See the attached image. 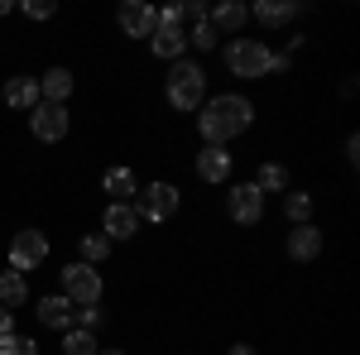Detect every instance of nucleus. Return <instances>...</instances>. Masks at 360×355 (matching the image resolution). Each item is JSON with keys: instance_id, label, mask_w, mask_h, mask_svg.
<instances>
[{"instance_id": "obj_1", "label": "nucleus", "mask_w": 360, "mask_h": 355, "mask_svg": "<svg viewBox=\"0 0 360 355\" xmlns=\"http://www.w3.org/2000/svg\"><path fill=\"white\" fill-rule=\"evenodd\" d=\"M202 115H197V130H202V139L207 144H217V149H226V139L245 135L250 120H255V106H250L245 96H217V101H202Z\"/></svg>"}, {"instance_id": "obj_2", "label": "nucleus", "mask_w": 360, "mask_h": 355, "mask_svg": "<svg viewBox=\"0 0 360 355\" xmlns=\"http://www.w3.org/2000/svg\"><path fill=\"white\" fill-rule=\"evenodd\" d=\"M226 67H231L236 77L255 82V77H264V72H283V67H288V58L269 53L259 39H231V44H226Z\"/></svg>"}, {"instance_id": "obj_3", "label": "nucleus", "mask_w": 360, "mask_h": 355, "mask_svg": "<svg viewBox=\"0 0 360 355\" xmlns=\"http://www.w3.org/2000/svg\"><path fill=\"white\" fill-rule=\"evenodd\" d=\"M202 91H207V72L197 63H188V58H178L173 72H168V101L178 110H197L202 106Z\"/></svg>"}, {"instance_id": "obj_4", "label": "nucleus", "mask_w": 360, "mask_h": 355, "mask_svg": "<svg viewBox=\"0 0 360 355\" xmlns=\"http://www.w3.org/2000/svg\"><path fill=\"white\" fill-rule=\"evenodd\" d=\"M63 298L72 307H96L101 302V269L91 264H68L63 269Z\"/></svg>"}, {"instance_id": "obj_5", "label": "nucleus", "mask_w": 360, "mask_h": 355, "mask_svg": "<svg viewBox=\"0 0 360 355\" xmlns=\"http://www.w3.org/2000/svg\"><path fill=\"white\" fill-rule=\"evenodd\" d=\"M49 259V235L44 231H20L15 240H10V269L25 273V269H39Z\"/></svg>"}, {"instance_id": "obj_6", "label": "nucleus", "mask_w": 360, "mask_h": 355, "mask_svg": "<svg viewBox=\"0 0 360 355\" xmlns=\"http://www.w3.org/2000/svg\"><path fill=\"white\" fill-rule=\"evenodd\" d=\"M226 212H231V221H240V226H255V221L264 217V192L255 188V183L231 188V197H226Z\"/></svg>"}, {"instance_id": "obj_7", "label": "nucleus", "mask_w": 360, "mask_h": 355, "mask_svg": "<svg viewBox=\"0 0 360 355\" xmlns=\"http://www.w3.org/2000/svg\"><path fill=\"white\" fill-rule=\"evenodd\" d=\"M29 125H34V135L39 139H63L68 135V106H53V101H39V106L29 110Z\"/></svg>"}, {"instance_id": "obj_8", "label": "nucleus", "mask_w": 360, "mask_h": 355, "mask_svg": "<svg viewBox=\"0 0 360 355\" xmlns=\"http://www.w3.org/2000/svg\"><path fill=\"white\" fill-rule=\"evenodd\" d=\"M178 212V188L173 183H149L144 188V202H139V217L144 221H168Z\"/></svg>"}, {"instance_id": "obj_9", "label": "nucleus", "mask_w": 360, "mask_h": 355, "mask_svg": "<svg viewBox=\"0 0 360 355\" xmlns=\"http://www.w3.org/2000/svg\"><path fill=\"white\" fill-rule=\"evenodd\" d=\"M154 25H159V10H154V5H144V0H125V5H120V29H125L130 39H149Z\"/></svg>"}, {"instance_id": "obj_10", "label": "nucleus", "mask_w": 360, "mask_h": 355, "mask_svg": "<svg viewBox=\"0 0 360 355\" xmlns=\"http://www.w3.org/2000/svg\"><path fill=\"white\" fill-rule=\"evenodd\" d=\"M101 226H106V240H130V235H139V212L125 202H111Z\"/></svg>"}, {"instance_id": "obj_11", "label": "nucleus", "mask_w": 360, "mask_h": 355, "mask_svg": "<svg viewBox=\"0 0 360 355\" xmlns=\"http://www.w3.org/2000/svg\"><path fill=\"white\" fill-rule=\"evenodd\" d=\"M197 178H202V183H226V178H231V154L217 149V144H207V149L197 154Z\"/></svg>"}, {"instance_id": "obj_12", "label": "nucleus", "mask_w": 360, "mask_h": 355, "mask_svg": "<svg viewBox=\"0 0 360 355\" xmlns=\"http://www.w3.org/2000/svg\"><path fill=\"white\" fill-rule=\"evenodd\" d=\"M250 20V5H236V0H221V5H207V25L212 29H226V34H236V29Z\"/></svg>"}, {"instance_id": "obj_13", "label": "nucleus", "mask_w": 360, "mask_h": 355, "mask_svg": "<svg viewBox=\"0 0 360 355\" xmlns=\"http://www.w3.org/2000/svg\"><path fill=\"white\" fill-rule=\"evenodd\" d=\"M72 312H77V307L63 298V293H53V298L39 302V322H44V327H53V331H72Z\"/></svg>"}, {"instance_id": "obj_14", "label": "nucleus", "mask_w": 360, "mask_h": 355, "mask_svg": "<svg viewBox=\"0 0 360 355\" xmlns=\"http://www.w3.org/2000/svg\"><path fill=\"white\" fill-rule=\"evenodd\" d=\"M39 101H44V96H39V82H34V77H10V82H5V106L34 110Z\"/></svg>"}, {"instance_id": "obj_15", "label": "nucleus", "mask_w": 360, "mask_h": 355, "mask_svg": "<svg viewBox=\"0 0 360 355\" xmlns=\"http://www.w3.org/2000/svg\"><path fill=\"white\" fill-rule=\"evenodd\" d=\"M39 96H44V101H53V106H68V96H72V72H68V67H53V72H44V82H39Z\"/></svg>"}, {"instance_id": "obj_16", "label": "nucleus", "mask_w": 360, "mask_h": 355, "mask_svg": "<svg viewBox=\"0 0 360 355\" xmlns=\"http://www.w3.org/2000/svg\"><path fill=\"white\" fill-rule=\"evenodd\" d=\"M288 254H293V259H317V254H322V231H317V226H298V231L288 235Z\"/></svg>"}, {"instance_id": "obj_17", "label": "nucleus", "mask_w": 360, "mask_h": 355, "mask_svg": "<svg viewBox=\"0 0 360 355\" xmlns=\"http://www.w3.org/2000/svg\"><path fill=\"white\" fill-rule=\"evenodd\" d=\"M25 298H29V278L25 273H15V269H5L0 273V307H25Z\"/></svg>"}, {"instance_id": "obj_18", "label": "nucleus", "mask_w": 360, "mask_h": 355, "mask_svg": "<svg viewBox=\"0 0 360 355\" xmlns=\"http://www.w3.org/2000/svg\"><path fill=\"white\" fill-rule=\"evenodd\" d=\"M298 15V0H255V20L259 25H288Z\"/></svg>"}, {"instance_id": "obj_19", "label": "nucleus", "mask_w": 360, "mask_h": 355, "mask_svg": "<svg viewBox=\"0 0 360 355\" xmlns=\"http://www.w3.org/2000/svg\"><path fill=\"white\" fill-rule=\"evenodd\" d=\"M101 188L111 192L115 202H125V197H130V192H135V173H130V168H111V173H106V178H101Z\"/></svg>"}, {"instance_id": "obj_20", "label": "nucleus", "mask_w": 360, "mask_h": 355, "mask_svg": "<svg viewBox=\"0 0 360 355\" xmlns=\"http://www.w3.org/2000/svg\"><path fill=\"white\" fill-rule=\"evenodd\" d=\"M63 355H96V336L91 331H63Z\"/></svg>"}, {"instance_id": "obj_21", "label": "nucleus", "mask_w": 360, "mask_h": 355, "mask_svg": "<svg viewBox=\"0 0 360 355\" xmlns=\"http://www.w3.org/2000/svg\"><path fill=\"white\" fill-rule=\"evenodd\" d=\"M255 188H259V192H283V188H288V173H283L278 164H264V168H259V178H255Z\"/></svg>"}, {"instance_id": "obj_22", "label": "nucleus", "mask_w": 360, "mask_h": 355, "mask_svg": "<svg viewBox=\"0 0 360 355\" xmlns=\"http://www.w3.org/2000/svg\"><path fill=\"white\" fill-rule=\"evenodd\" d=\"M283 212H288V221H298V226H307V217H312V197H307V192H288Z\"/></svg>"}, {"instance_id": "obj_23", "label": "nucleus", "mask_w": 360, "mask_h": 355, "mask_svg": "<svg viewBox=\"0 0 360 355\" xmlns=\"http://www.w3.org/2000/svg\"><path fill=\"white\" fill-rule=\"evenodd\" d=\"M106 254H111V240H106V235H86V240H82V264H91V269H96Z\"/></svg>"}, {"instance_id": "obj_24", "label": "nucleus", "mask_w": 360, "mask_h": 355, "mask_svg": "<svg viewBox=\"0 0 360 355\" xmlns=\"http://www.w3.org/2000/svg\"><path fill=\"white\" fill-rule=\"evenodd\" d=\"M0 355H39V346L29 336H15L10 331V336H0Z\"/></svg>"}, {"instance_id": "obj_25", "label": "nucleus", "mask_w": 360, "mask_h": 355, "mask_svg": "<svg viewBox=\"0 0 360 355\" xmlns=\"http://www.w3.org/2000/svg\"><path fill=\"white\" fill-rule=\"evenodd\" d=\"M188 44H197V49H217V29L207 25V20H197V29L188 34Z\"/></svg>"}, {"instance_id": "obj_26", "label": "nucleus", "mask_w": 360, "mask_h": 355, "mask_svg": "<svg viewBox=\"0 0 360 355\" xmlns=\"http://www.w3.org/2000/svg\"><path fill=\"white\" fill-rule=\"evenodd\" d=\"M72 317H77V322H82V331H91V336L101 331V307H77Z\"/></svg>"}, {"instance_id": "obj_27", "label": "nucleus", "mask_w": 360, "mask_h": 355, "mask_svg": "<svg viewBox=\"0 0 360 355\" xmlns=\"http://www.w3.org/2000/svg\"><path fill=\"white\" fill-rule=\"evenodd\" d=\"M25 15L29 20H49L53 15V0H25Z\"/></svg>"}, {"instance_id": "obj_28", "label": "nucleus", "mask_w": 360, "mask_h": 355, "mask_svg": "<svg viewBox=\"0 0 360 355\" xmlns=\"http://www.w3.org/2000/svg\"><path fill=\"white\" fill-rule=\"evenodd\" d=\"M183 20H207V5H202V0H188V5H183Z\"/></svg>"}, {"instance_id": "obj_29", "label": "nucleus", "mask_w": 360, "mask_h": 355, "mask_svg": "<svg viewBox=\"0 0 360 355\" xmlns=\"http://www.w3.org/2000/svg\"><path fill=\"white\" fill-rule=\"evenodd\" d=\"M10 331H15V312H10V307H0V336H10Z\"/></svg>"}, {"instance_id": "obj_30", "label": "nucleus", "mask_w": 360, "mask_h": 355, "mask_svg": "<svg viewBox=\"0 0 360 355\" xmlns=\"http://www.w3.org/2000/svg\"><path fill=\"white\" fill-rule=\"evenodd\" d=\"M231 355H255V346H231Z\"/></svg>"}, {"instance_id": "obj_31", "label": "nucleus", "mask_w": 360, "mask_h": 355, "mask_svg": "<svg viewBox=\"0 0 360 355\" xmlns=\"http://www.w3.org/2000/svg\"><path fill=\"white\" fill-rule=\"evenodd\" d=\"M10 10H15V5H10V0H0V15H10Z\"/></svg>"}, {"instance_id": "obj_32", "label": "nucleus", "mask_w": 360, "mask_h": 355, "mask_svg": "<svg viewBox=\"0 0 360 355\" xmlns=\"http://www.w3.org/2000/svg\"><path fill=\"white\" fill-rule=\"evenodd\" d=\"M106 355H125V351H106Z\"/></svg>"}]
</instances>
